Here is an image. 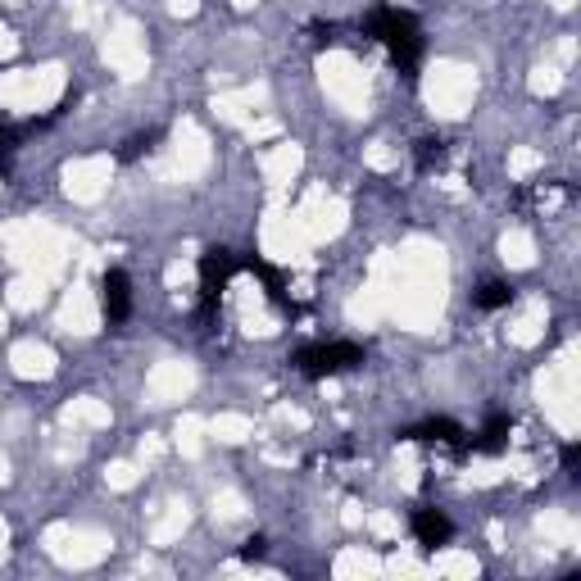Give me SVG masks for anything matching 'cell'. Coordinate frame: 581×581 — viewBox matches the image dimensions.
<instances>
[{"label": "cell", "mask_w": 581, "mask_h": 581, "mask_svg": "<svg viewBox=\"0 0 581 581\" xmlns=\"http://www.w3.org/2000/svg\"><path fill=\"white\" fill-rule=\"evenodd\" d=\"M414 536H418V545L436 550V545H445L454 536V527H450V518H445L441 509H418L414 513Z\"/></svg>", "instance_id": "obj_6"}, {"label": "cell", "mask_w": 581, "mask_h": 581, "mask_svg": "<svg viewBox=\"0 0 581 581\" xmlns=\"http://www.w3.org/2000/svg\"><path fill=\"white\" fill-rule=\"evenodd\" d=\"M509 427H513L509 418H504V414H495L491 423H486L482 432L473 436V454H500L504 445H509Z\"/></svg>", "instance_id": "obj_7"}, {"label": "cell", "mask_w": 581, "mask_h": 581, "mask_svg": "<svg viewBox=\"0 0 581 581\" xmlns=\"http://www.w3.org/2000/svg\"><path fill=\"white\" fill-rule=\"evenodd\" d=\"M14 141H19V137H14L10 128H0V159H5V155H10V150H14Z\"/></svg>", "instance_id": "obj_10"}, {"label": "cell", "mask_w": 581, "mask_h": 581, "mask_svg": "<svg viewBox=\"0 0 581 581\" xmlns=\"http://www.w3.org/2000/svg\"><path fill=\"white\" fill-rule=\"evenodd\" d=\"M409 441H427V445H445V450H473V436L463 432L459 423H450V418H427L423 427H414L409 432Z\"/></svg>", "instance_id": "obj_5"}, {"label": "cell", "mask_w": 581, "mask_h": 581, "mask_svg": "<svg viewBox=\"0 0 581 581\" xmlns=\"http://www.w3.org/2000/svg\"><path fill=\"white\" fill-rule=\"evenodd\" d=\"M364 364V350L355 341H323V345H305L296 355V368L305 377H336L350 373V368Z\"/></svg>", "instance_id": "obj_2"}, {"label": "cell", "mask_w": 581, "mask_h": 581, "mask_svg": "<svg viewBox=\"0 0 581 581\" xmlns=\"http://www.w3.org/2000/svg\"><path fill=\"white\" fill-rule=\"evenodd\" d=\"M227 277H232V255L227 250H205V259H200V314L205 318H214L218 300L227 291Z\"/></svg>", "instance_id": "obj_3"}, {"label": "cell", "mask_w": 581, "mask_h": 581, "mask_svg": "<svg viewBox=\"0 0 581 581\" xmlns=\"http://www.w3.org/2000/svg\"><path fill=\"white\" fill-rule=\"evenodd\" d=\"M368 32H373V37L391 50L400 69H414L418 55H423V32H418L414 14L395 10V5H377V10L368 14Z\"/></svg>", "instance_id": "obj_1"}, {"label": "cell", "mask_w": 581, "mask_h": 581, "mask_svg": "<svg viewBox=\"0 0 581 581\" xmlns=\"http://www.w3.org/2000/svg\"><path fill=\"white\" fill-rule=\"evenodd\" d=\"M509 300H513L509 282H482V286H477V296H473V305L477 309H504Z\"/></svg>", "instance_id": "obj_8"}, {"label": "cell", "mask_w": 581, "mask_h": 581, "mask_svg": "<svg viewBox=\"0 0 581 581\" xmlns=\"http://www.w3.org/2000/svg\"><path fill=\"white\" fill-rule=\"evenodd\" d=\"M100 305H105L109 323H123L132 314V282L123 268H109L105 273V282H100Z\"/></svg>", "instance_id": "obj_4"}, {"label": "cell", "mask_w": 581, "mask_h": 581, "mask_svg": "<svg viewBox=\"0 0 581 581\" xmlns=\"http://www.w3.org/2000/svg\"><path fill=\"white\" fill-rule=\"evenodd\" d=\"M441 159H445V141H423V150H418V164L432 168V164H441Z\"/></svg>", "instance_id": "obj_9"}]
</instances>
